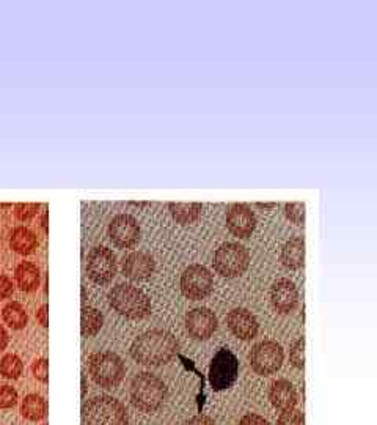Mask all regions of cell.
Listing matches in <instances>:
<instances>
[{
  "mask_svg": "<svg viewBox=\"0 0 377 425\" xmlns=\"http://www.w3.org/2000/svg\"><path fill=\"white\" fill-rule=\"evenodd\" d=\"M129 351L132 360L142 366L161 367L179 353V342L172 332L151 330L134 340Z\"/></svg>",
  "mask_w": 377,
  "mask_h": 425,
  "instance_id": "obj_1",
  "label": "cell"
},
{
  "mask_svg": "<svg viewBox=\"0 0 377 425\" xmlns=\"http://www.w3.org/2000/svg\"><path fill=\"white\" fill-rule=\"evenodd\" d=\"M81 381H82V399H85V396H87V376L85 375H82V378H81Z\"/></svg>",
  "mask_w": 377,
  "mask_h": 425,
  "instance_id": "obj_37",
  "label": "cell"
},
{
  "mask_svg": "<svg viewBox=\"0 0 377 425\" xmlns=\"http://www.w3.org/2000/svg\"><path fill=\"white\" fill-rule=\"evenodd\" d=\"M131 403L143 412H154L167 399V386L159 376L140 372L134 376L129 386Z\"/></svg>",
  "mask_w": 377,
  "mask_h": 425,
  "instance_id": "obj_2",
  "label": "cell"
},
{
  "mask_svg": "<svg viewBox=\"0 0 377 425\" xmlns=\"http://www.w3.org/2000/svg\"><path fill=\"white\" fill-rule=\"evenodd\" d=\"M238 425H271V424L263 416L255 415V412H248V415L241 417Z\"/></svg>",
  "mask_w": 377,
  "mask_h": 425,
  "instance_id": "obj_33",
  "label": "cell"
},
{
  "mask_svg": "<svg viewBox=\"0 0 377 425\" xmlns=\"http://www.w3.org/2000/svg\"><path fill=\"white\" fill-rule=\"evenodd\" d=\"M248 361L255 373L261 376H269L278 372L283 366L284 351L282 345L275 340H263L255 345L248 353Z\"/></svg>",
  "mask_w": 377,
  "mask_h": 425,
  "instance_id": "obj_8",
  "label": "cell"
},
{
  "mask_svg": "<svg viewBox=\"0 0 377 425\" xmlns=\"http://www.w3.org/2000/svg\"><path fill=\"white\" fill-rule=\"evenodd\" d=\"M227 325L230 331L233 332V336L238 337L239 340H244V342L257 337L259 331L257 317L244 307L233 309V311L227 315Z\"/></svg>",
  "mask_w": 377,
  "mask_h": 425,
  "instance_id": "obj_14",
  "label": "cell"
},
{
  "mask_svg": "<svg viewBox=\"0 0 377 425\" xmlns=\"http://www.w3.org/2000/svg\"><path fill=\"white\" fill-rule=\"evenodd\" d=\"M214 290V277L203 265L187 266L181 276V291L187 300L202 301Z\"/></svg>",
  "mask_w": 377,
  "mask_h": 425,
  "instance_id": "obj_9",
  "label": "cell"
},
{
  "mask_svg": "<svg viewBox=\"0 0 377 425\" xmlns=\"http://www.w3.org/2000/svg\"><path fill=\"white\" fill-rule=\"evenodd\" d=\"M13 282H11V279L0 275V300H7L11 295H13Z\"/></svg>",
  "mask_w": 377,
  "mask_h": 425,
  "instance_id": "obj_32",
  "label": "cell"
},
{
  "mask_svg": "<svg viewBox=\"0 0 377 425\" xmlns=\"http://www.w3.org/2000/svg\"><path fill=\"white\" fill-rule=\"evenodd\" d=\"M87 300V291H85V288H82V301Z\"/></svg>",
  "mask_w": 377,
  "mask_h": 425,
  "instance_id": "obj_40",
  "label": "cell"
},
{
  "mask_svg": "<svg viewBox=\"0 0 377 425\" xmlns=\"http://www.w3.org/2000/svg\"><path fill=\"white\" fill-rule=\"evenodd\" d=\"M258 208H272V206H275V203H257Z\"/></svg>",
  "mask_w": 377,
  "mask_h": 425,
  "instance_id": "obj_39",
  "label": "cell"
},
{
  "mask_svg": "<svg viewBox=\"0 0 377 425\" xmlns=\"http://www.w3.org/2000/svg\"><path fill=\"white\" fill-rule=\"evenodd\" d=\"M0 242H2V236H0Z\"/></svg>",
  "mask_w": 377,
  "mask_h": 425,
  "instance_id": "obj_41",
  "label": "cell"
},
{
  "mask_svg": "<svg viewBox=\"0 0 377 425\" xmlns=\"http://www.w3.org/2000/svg\"><path fill=\"white\" fill-rule=\"evenodd\" d=\"M2 318L5 323H7L10 327H13V330H24V327L27 326V312L26 309H24L19 302H8L7 306L3 307L2 311Z\"/></svg>",
  "mask_w": 377,
  "mask_h": 425,
  "instance_id": "obj_24",
  "label": "cell"
},
{
  "mask_svg": "<svg viewBox=\"0 0 377 425\" xmlns=\"http://www.w3.org/2000/svg\"><path fill=\"white\" fill-rule=\"evenodd\" d=\"M109 302L121 317L142 320L151 314V300L142 290L129 284H118L109 291Z\"/></svg>",
  "mask_w": 377,
  "mask_h": 425,
  "instance_id": "obj_4",
  "label": "cell"
},
{
  "mask_svg": "<svg viewBox=\"0 0 377 425\" xmlns=\"http://www.w3.org/2000/svg\"><path fill=\"white\" fill-rule=\"evenodd\" d=\"M8 342H10V336H8L7 330H5L3 326H0V351L7 348Z\"/></svg>",
  "mask_w": 377,
  "mask_h": 425,
  "instance_id": "obj_36",
  "label": "cell"
},
{
  "mask_svg": "<svg viewBox=\"0 0 377 425\" xmlns=\"http://www.w3.org/2000/svg\"><path fill=\"white\" fill-rule=\"evenodd\" d=\"M218 321L216 314L208 307L192 309L186 315V330L195 340H208L217 331Z\"/></svg>",
  "mask_w": 377,
  "mask_h": 425,
  "instance_id": "obj_12",
  "label": "cell"
},
{
  "mask_svg": "<svg viewBox=\"0 0 377 425\" xmlns=\"http://www.w3.org/2000/svg\"><path fill=\"white\" fill-rule=\"evenodd\" d=\"M47 411H49L47 402L41 396H38V394H29V396L24 397L21 403V415L26 417L27 421H42V419L47 417Z\"/></svg>",
  "mask_w": 377,
  "mask_h": 425,
  "instance_id": "obj_21",
  "label": "cell"
},
{
  "mask_svg": "<svg viewBox=\"0 0 377 425\" xmlns=\"http://www.w3.org/2000/svg\"><path fill=\"white\" fill-rule=\"evenodd\" d=\"M284 215L296 226H303L305 224V205L300 202L287 203L284 205Z\"/></svg>",
  "mask_w": 377,
  "mask_h": 425,
  "instance_id": "obj_27",
  "label": "cell"
},
{
  "mask_svg": "<svg viewBox=\"0 0 377 425\" xmlns=\"http://www.w3.org/2000/svg\"><path fill=\"white\" fill-rule=\"evenodd\" d=\"M269 400L273 408L283 412L294 410L297 402H299V397H297V391L293 382L288 380H277L271 385Z\"/></svg>",
  "mask_w": 377,
  "mask_h": 425,
  "instance_id": "obj_17",
  "label": "cell"
},
{
  "mask_svg": "<svg viewBox=\"0 0 377 425\" xmlns=\"http://www.w3.org/2000/svg\"><path fill=\"white\" fill-rule=\"evenodd\" d=\"M248 263H250V255H248L247 249L238 242L222 245L216 251L214 262H212L218 275L227 279H234L244 275Z\"/></svg>",
  "mask_w": 377,
  "mask_h": 425,
  "instance_id": "obj_6",
  "label": "cell"
},
{
  "mask_svg": "<svg viewBox=\"0 0 377 425\" xmlns=\"http://www.w3.org/2000/svg\"><path fill=\"white\" fill-rule=\"evenodd\" d=\"M88 372L96 385L104 387V389H112L123 381L126 367L123 360L117 353L99 351V353L90 356Z\"/></svg>",
  "mask_w": 377,
  "mask_h": 425,
  "instance_id": "obj_5",
  "label": "cell"
},
{
  "mask_svg": "<svg viewBox=\"0 0 377 425\" xmlns=\"http://www.w3.org/2000/svg\"><path fill=\"white\" fill-rule=\"evenodd\" d=\"M129 416L125 405L111 396H99L82 406L81 425H127Z\"/></svg>",
  "mask_w": 377,
  "mask_h": 425,
  "instance_id": "obj_3",
  "label": "cell"
},
{
  "mask_svg": "<svg viewBox=\"0 0 377 425\" xmlns=\"http://www.w3.org/2000/svg\"><path fill=\"white\" fill-rule=\"evenodd\" d=\"M154 258L147 252H132L123 260V275L129 281H145L154 275Z\"/></svg>",
  "mask_w": 377,
  "mask_h": 425,
  "instance_id": "obj_16",
  "label": "cell"
},
{
  "mask_svg": "<svg viewBox=\"0 0 377 425\" xmlns=\"http://www.w3.org/2000/svg\"><path fill=\"white\" fill-rule=\"evenodd\" d=\"M282 265L287 270H300L303 263H305V241L302 236H296V238L289 240L282 249V255H280Z\"/></svg>",
  "mask_w": 377,
  "mask_h": 425,
  "instance_id": "obj_18",
  "label": "cell"
},
{
  "mask_svg": "<svg viewBox=\"0 0 377 425\" xmlns=\"http://www.w3.org/2000/svg\"><path fill=\"white\" fill-rule=\"evenodd\" d=\"M40 210V203H30V202H21L15 205V216L17 219L26 222L30 221L32 217L36 216V212Z\"/></svg>",
  "mask_w": 377,
  "mask_h": 425,
  "instance_id": "obj_28",
  "label": "cell"
},
{
  "mask_svg": "<svg viewBox=\"0 0 377 425\" xmlns=\"http://www.w3.org/2000/svg\"><path fill=\"white\" fill-rule=\"evenodd\" d=\"M227 227L238 238H248L257 227V216L247 203H233L227 210Z\"/></svg>",
  "mask_w": 377,
  "mask_h": 425,
  "instance_id": "obj_13",
  "label": "cell"
},
{
  "mask_svg": "<svg viewBox=\"0 0 377 425\" xmlns=\"http://www.w3.org/2000/svg\"><path fill=\"white\" fill-rule=\"evenodd\" d=\"M41 227L42 230H45V233L49 232V229H47V211L42 215V219H41Z\"/></svg>",
  "mask_w": 377,
  "mask_h": 425,
  "instance_id": "obj_38",
  "label": "cell"
},
{
  "mask_svg": "<svg viewBox=\"0 0 377 425\" xmlns=\"http://www.w3.org/2000/svg\"><path fill=\"white\" fill-rule=\"evenodd\" d=\"M168 208L172 211L173 219L181 224V226H191V224L197 222L202 216L203 206L202 203H179V202H172L168 203Z\"/></svg>",
  "mask_w": 377,
  "mask_h": 425,
  "instance_id": "obj_22",
  "label": "cell"
},
{
  "mask_svg": "<svg viewBox=\"0 0 377 425\" xmlns=\"http://www.w3.org/2000/svg\"><path fill=\"white\" fill-rule=\"evenodd\" d=\"M87 275L95 284H109L117 275V257L104 246L93 247L87 257Z\"/></svg>",
  "mask_w": 377,
  "mask_h": 425,
  "instance_id": "obj_10",
  "label": "cell"
},
{
  "mask_svg": "<svg viewBox=\"0 0 377 425\" xmlns=\"http://www.w3.org/2000/svg\"><path fill=\"white\" fill-rule=\"evenodd\" d=\"M182 425H216V422L212 421L209 416L198 415V416L191 417V419H188V421H186Z\"/></svg>",
  "mask_w": 377,
  "mask_h": 425,
  "instance_id": "obj_35",
  "label": "cell"
},
{
  "mask_svg": "<svg viewBox=\"0 0 377 425\" xmlns=\"http://www.w3.org/2000/svg\"><path fill=\"white\" fill-rule=\"evenodd\" d=\"M17 400H19V396H17V391L15 387H11L8 385L0 386V408L3 410L13 408V406L17 403Z\"/></svg>",
  "mask_w": 377,
  "mask_h": 425,
  "instance_id": "obj_29",
  "label": "cell"
},
{
  "mask_svg": "<svg viewBox=\"0 0 377 425\" xmlns=\"http://www.w3.org/2000/svg\"><path fill=\"white\" fill-rule=\"evenodd\" d=\"M102 325H104V317L102 314L95 307H82L81 312V332L83 337H93L101 331Z\"/></svg>",
  "mask_w": 377,
  "mask_h": 425,
  "instance_id": "obj_23",
  "label": "cell"
},
{
  "mask_svg": "<svg viewBox=\"0 0 377 425\" xmlns=\"http://www.w3.org/2000/svg\"><path fill=\"white\" fill-rule=\"evenodd\" d=\"M239 375V361L233 351L220 348L209 366V385L212 391H227L234 385Z\"/></svg>",
  "mask_w": 377,
  "mask_h": 425,
  "instance_id": "obj_7",
  "label": "cell"
},
{
  "mask_svg": "<svg viewBox=\"0 0 377 425\" xmlns=\"http://www.w3.org/2000/svg\"><path fill=\"white\" fill-rule=\"evenodd\" d=\"M15 281L16 285L22 291H35L40 287L41 282V272L40 268L32 262H22L17 265V268L15 271Z\"/></svg>",
  "mask_w": 377,
  "mask_h": 425,
  "instance_id": "obj_19",
  "label": "cell"
},
{
  "mask_svg": "<svg viewBox=\"0 0 377 425\" xmlns=\"http://www.w3.org/2000/svg\"><path fill=\"white\" fill-rule=\"evenodd\" d=\"M271 302L278 314H291L299 304V291L289 279H278L271 287Z\"/></svg>",
  "mask_w": 377,
  "mask_h": 425,
  "instance_id": "obj_15",
  "label": "cell"
},
{
  "mask_svg": "<svg viewBox=\"0 0 377 425\" xmlns=\"http://www.w3.org/2000/svg\"><path fill=\"white\" fill-rule=\"evenodd\" d=\"M42 425H47V424H42Z\"/></svg>",
  "mask_w": 377,
  "mask_h": 425,
  "instance_id": "obj_42",
  "label": "cell"
},
{
  "mask_svg": "<svg viewBox=\"0 0 377 425\" xmlns=\"http://www.w3.org/2000/svg\"><path fill=\"white\" fill-rule=\"evenodd\" d=\"M32 373L38 381L47 382L49 381V361L46 357L35 360L32 364Z\"/></svg>",
  "mask_w": 377,
  "mask_h": 425,
  "instance_id": "obj_31",
  "label": "cell"
},
{
  "mask_svg": "<svg viewBox=\"0 0 377 425\" xmlns=\"http://www.w3.org/2000/svg\"><path fill=\"white\" fill-rule=\"evenodd\" d=\"M10 247L19 255H30L38 247V238L27 227H16L10 235Z\"/></svg>",
  "mask_w": 377,
  "mask_h": 425,
  "instance_id": "obj_20",
  "label": "cell"
},
{
  "mask_svg": "<svg viewBox=\"0 0 377 425\" xmlns=\"http://www.w3.org/2000/svg\"><path fill=\"white\" fill-rule=\"evenodd\" d=\"M303 350H305V337H299L293 343L289 350V361L296 369L303 370L305 367V356H303Z\"/></svg>",
  "mask_w": 377,
  "mask_h": 425,
  "instance_id": "obj_26",
  "label": "cell"
},
{
  "mask_svg": "<svg viewBox=\"0 0 377 425\" xmlns=\"http://www.w3.org/2000/svg\"><path fill=\"white\" fill-rule=\"evenodd\" d=\"M277 425H305V415L299 410L283 411L278 417Z\"/></svg>",
  "mask_w": 377,
  "mask_h": 425,
  "instance_id": "obj_30",
  "label": "cell"
},
{
  "mask_svg": "<svg viewBox=\"0 0 377 425\" xmlns=\"http://www.w3.org/2000/svg\"><path fill=\"white\" fill-rule=\"evenodd\" d=\"M36 320L42 327L49 326V306L42 304L38 311H36Z\"/></svg>",
  "mask_w": 377,
  "mask_h": 425,
  "instance_id": "obj_34",
  "label": "cell"
},
{
  "mask_svg": "<svg viewBox=\"0 0 377 425\" xmlns=\"http://www.w3.org/2000/svg\"><path fill=\"white\" fill-rule=\"evenodd\" d=\"M109 238L120 249H131L140 241V226L131 215H118L109 224Z\"/></svg>",
  "mask_w": 377,
  "mask_h": 425,
  "instance_id": "obj_11",
  "label": "cell"
},
{
  "mask_svg": "<svg viewBox=\"0 0 377 425\" xmlns=\"http://www.w3.org/2000/svg\"><path fill=\"white\" fill-rule=\"evenodd\" d=\"M24 364L17 355H5L0 360V375L8 380H17L22 375Z\"/></svg>",
  "mask_w": 377,
  "mask_h": 425,
  "instance_id": "obj_25",
  "label": "cell"
}]
</instances>
